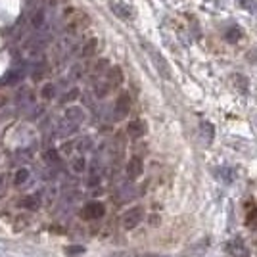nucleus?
Wrapping results in <instances>:
<instances>
[{
	"instance_id": "nucleus-23",
	"label": "nucleus",
	"mask_w": 257,
	"mask_h": 257,
	"mask_svg": "<svg viewBox=\"0 0 257 257\" xmlns=\"http://www.w3.org/2000/svg\"><path fill=\"white\" fill-rule=\"evenodd\" d=\"M85 251V247L83 246H67L65 247V253L67 255H77V253H83Z\"/></svg>"
},
{
	"instance_id": "nucleus-18",
	"label": "nucleus",
	"mask_w": 257,
	"mask_h": 257,
	"mask_svg": "<svg viewBox=\"0 0 257 257\" xmlns=\"http://www.w3.org/2000/svg\"><path fill=\"white\" fill-rule=\"evenodd\" d=\"M44 71H46L44 64H37L35 67H33L31 79H33V81H41V79H43V75H44Z\"/></svg>"
},
{
	"instance_id": "nucleus-9",
	"label": "nucleus",
	"mask_w": 257,
	"mask_h": 257,
	"mask_svg": "<svg viewBox=\"0 0 257 257\" xmlns=\"http://www.w3.org/2000/svg\"><path fill=\"white\" fill-rule=\"evenodd\" d=\"M244 37V31L238 27V25H228L225 29V41L230 44H236L240 43V39Z\"/></svg>"
},
{
	"instance_id": "nucleus-19",
	"label": "nucleus",
	"mask_w": 257,
	"mask_h": 257,
	"mask_svg": "<svg viewBox=\"0 0 257 257\" xmlns=\"http://www.w3.org/2000/svg\"><path fill=\"white\" fill-rule=\"evenodd\" d=\"M240 2V6L244 8V10L251 12V14H257V0H238Z\"/></svg>"
},
{
	"instance_id": "nucleus-13",
	"label": "nucleus",
	"mask_w": 257,
	"mask_h": 257,
	"mask_svg": "<svg viewBox=\"0 0 257 257\" xmlns=\"http://www.w3.org/2000/svg\"><path fill=\"white\" fill-rule=\"evenodd\" d=\"M71 171L77 173V175H83L86 171V160L83 156H79V158H73L71 160Z\"/></svg>"
},
{
	"instance_id": "nucleus-16",
	"label": "nucleus",
	"mask_w": 257,
	"mask_h": 257,
	"mask_svg": "<svg viewBox=\"0 0 257 257\" xmlns=\"http://www.w3.org/2000/svg\"><path fill=\"white\" fill-rule=\"evenodd\" d=\"M54 94H56V86H54L52 83H46V85L43 86V90H41L43 100H52Z\"/></svg>"
},
{
	"instance_id": "nucleus-11",
	"label": "nucleus",
	"mask_w": 257,
	"mask_h": 257,
	"mask_svg": "<svg viewBox=\"0 0 257 257\" xmlns=\"http://www.w3.org/2000/svg\"><path fill=\"white\" fill-rule=\"evenodd\" d=\"M96 48H98V41L92 37V39H88V41L83 44V48H81V56H83V58H88V56H92V54L96 52Z\"/></svg>"
},
{
	"instance_id": "nucleus-8",
	"label": "nucleus",
	"mask_w": 257,
	"mask_h": 257,
	"mask_svg": "<svg viewBox=\"0 0 257 257\" xmlns=\"http://www.w3.org/2000/svg\"><path fill=\"white\" fill-rule=\"evenodd\" d=\"M106 83L109 88H115V86H119L121 83H123V71L119 69L117 65H113L109 71H107V79Z\"/></svg>"
},
{
	"instance_id": "nucleus-21",
	"label": "nucleus",
	"mask_w": 257,
	"mask_h": 257,
	"mask_svg": "<svg viewBox=\"0 0 257 257\" xmlns=\"http://www.w3.org/2000/svg\"><path fill=\"white\" fill-rule=\"evenodd\" d=\"M111 10L115 12L119 18H128V16H131V12H128L127 8L121 10V4H111Z\"/></svg>"
},
{
	"instance_id": "nucleus-7",
	"label": "nucleus",
	"mask_w": 257,
	"mask_h": 257,
	"mask_svg": "<svg viewBox=\"0 0 257 257\" xmlns=\"http://www.w3.org/2000/svg\"><path fill=\"white\" fill-rule=\"evenodd\" d=\"M142 169H144V165H142V160L140 158H131L128 160V163H127V177L128 179H139L140 175H142Z\"/></svg>"
},
{
	"instance_id": "nucleus-15",
	"label": "nucleus",
	"mask_w": 257,
	"mask_h": 257,
	"mask_svg": "<svg viewBox=\"0 0 257 257\" xmlns=\"http://www.w3.org/2000/svg\"><path fill=\"white\" fill-rule=\"evenodd\" d=\"M22 77H23V69H12L10 73L6 75V85H16V83H20L22 81Z\"/></svg>"
},
{
	"instance_id": "nucleus-14",
	"label": "nucleus",
	"mask_w": 257,
	"mask_h": 257,
	"mask_svg": "<svg viewBox=\"0 0 257 257\" xmlns=\"http://www.w3.org/2000/svg\"><path fill=\"white\" fill-rule=\"evenodd\" d=\"M27 179H29V171H27L25 167H22V169H18L16 175H14V184H16V186H22V184L27 182Z\"/></svg>"
},
{
	"instance_id": "nucleus-20",
	"label": "nucleus",
	"mask_w": 257,
	"mask_h": 257,
	"mask_svg": "<svg viewBox=\"0 0 257 257\" xmlns=\"http://www.w3.org/2000/svg\"><path fill=\"white\" fill-rule=\"evenodd\" d=\"M246 223H247V226H257V209L255 207H253L251 211H247Z\"/></svg>"
},
{
	"instance_id": "nucleus-12",
	"label": "nucleus",
	"mask_w": 257,
	"mask_h": 257,
	"mask_svg": "<svg viewBox=\"0 0 257 257\" xmlns=\"http://www.w3.org/2000/svg\"><path fill=\"white\" fill-rule=\"evenodd\" d=\"M39 204H41V198H39V194H33V196H27V198H23L22 207H23V209H31V211H35V209L39 207Z\"/></svg>"
},
{
	"instance_id": "nucleus-4",
	"label": "nucleus",
	"mask_w": 257,
	"mask_h": 257,
	"mask_svg": "<svg viewBox=\"0 0 257 257\" xmlns=\"http://www.w3.org/2000/svg\"><path fill=\"white\" fill-rule=\"evenodd\" d=\"M128 111H131V96H128V92H121L115 100V115L117 119H123L127 117Z\"/></svg>"
},
{
	"instance_id": "nucleus-10",
	"label": "nucleus",
	"mask_w": 257,
	"mask_h": 257,
	"mask_svg": "<svg viewBox=\"0 0 257 257\" xmlns=\"http://www.w3.org/2000/svg\"><path fill=\"white\" fill-rule=\"evenodd\" d=\"M44 23H46V14H44V10H37L35 12V16L31 18V27L33 29H43Z\"/></svg>"
},
{
	"instance_id": "nucleus-25",
	"label": "nucleus",
	"mask_w": 257,
	"mask_h": 257,
	"mask_svg": "<svg viewBox=\"0 0 257 257\" xmlns=\"http://www.w3.org/2000/svg\"><path fill=\"white\" fill-rule=\"evenodd\" d=\"M71 77H73V79H79V77H81V65H75V69H73V71H71Z\"/></svg>"
},
{
	"instance_id": "nucleus-3",
	"label": "nucleus",
	"mask_w": 257,
	"mask_h": 257,
	"mask_svg": "<svg viewBox=\"0 0 257 257\" xmlns=\"http://www.w3.org/2000/svg\"><path fill=\"white\" fill-rule=\"evenodd\" d=\"M81 215H83V219H86V221H98V219H102L106 215V205L102 204V202H88L83 207Z\"/></svg>"
},
{
	"instance_id": "nucleus-24",
	"label": "nucleus",
	"mask_w": 257,
	"mask_h": 257,
	"mask_svg": "<svg viewBox=\"0 0 257 257\" xmlns=\"http://www.w3.org/2000/svg\"><path fill=\"white\" fill-rule=\"evenodd\" d=\"M75 96H79V90H77V88H73L69 94H65L64 100H65V102H67V100H75Z\"/></svg>"
},
{
	"instance_id": "nucleus-5",
	"label": "nucleus",
	"mask_w": 257,
	"mask_h": 257,
	"mask_svg": "<svg viewBox=\"0 0 257 257\" xmlns=\"http://www.w3.org/2000/svg\"><path fill=\"white\" fill-rule=\"evenodd\" d=\"M65 119L71 123V125H81L85 121V109L79 106H71L65 109Z\"/></svg>"
},
{
	"instance_id": "nucleus-1",
	"label": "nucleus",
	"mask_w": 257,
	"mask_h": 257,
	"mask_svg": "<svg viewBox=\"0 0 257 257\" xmlns=\"http://www.w3.org/2000/svg\"><path fill=\"white\" fill-rule=\"evenodd\" d=\"M142 221H144V207H140V205L127 209V211L123 213V217H121V225H123L125 230H133V228H137Z\"/></svg>"
},
{
	"instance_id": "nucleus-26",
	"label": "nucleus",
	"mask_w": 257,
	"mask_h": 257,
	"mask_svg": "<svg viewBox=\"0 0 257 257\" xmlns=\"http://www.w3.org/2000/svg\"><path fill=\"white\" fill-rule=\"evenodd\" d=\"M148 257H165V255H148Z\"/></svg>"
},
{
	"instance_id": "nucleus-22",
	"label": "nucleus",
	"mask_w": 257,
	"mask_h": 257,
	"mask_svg": "<svg viewBox=\"0 0 257 257\" xmlns=\"http://www.w3.org/2000/svg\"><path fill=\"white\" fill-rule=\"evenodd\" d=\"M44 160H48V161H52V163H56V161H60V154H58L56 150L44 152Z\"/></svg>"
},
{
	"instance_id": "nucleus-17",
	"label": "nucleus",
	"mask_w": 257,
	"mask_h": 257,
	"mask_svg": "<svg viewBox=\"0 0 257 257\" xmlns=\"http://www.w3.org/2000/svg\"><path fill=\"white\" fill-rule=\"evenodd\" d=\"M109 86H107V83L106 81H102V83H98L96 86H94V92H96V96L98 98H106L107 94H109Z\"/></svg>"
},
{
	"instance_id": "nucleus-2",
	"label": "nucleus",
	"mask_w": 257,
	"mask_h": 257,
	"mask_svg": "<svg viewBox=\"0 0 257 257\" xmlns=\"http://www.w3.org/2000/svg\"><path fill=\"white\" fill-rule=\"evenodd\" d=\"M146 48L150 50V58H152V62H154V65H156V69H158V73H160L163 79H167V81H171V67H169V64L165 62V58L161 56L156 48H152L150 44H146Z\"/></svg>"
},
{
	"instance_id": "nucleus-6",
	"label": "nucleus",
	"mask_w": 257,
	"mask_h": 257,
	"mask_svg": "<svg viewBox=\"0 0 257 257\" xmlns=\"http://www.w3.org/2000/svg\"><path fill=\"white\" fill-rule=\"evenodd\" d=\"M127 133L131 139H140L146 135V123L142 119H135L127 125Z\"/></svg>"
}]
</instances>
